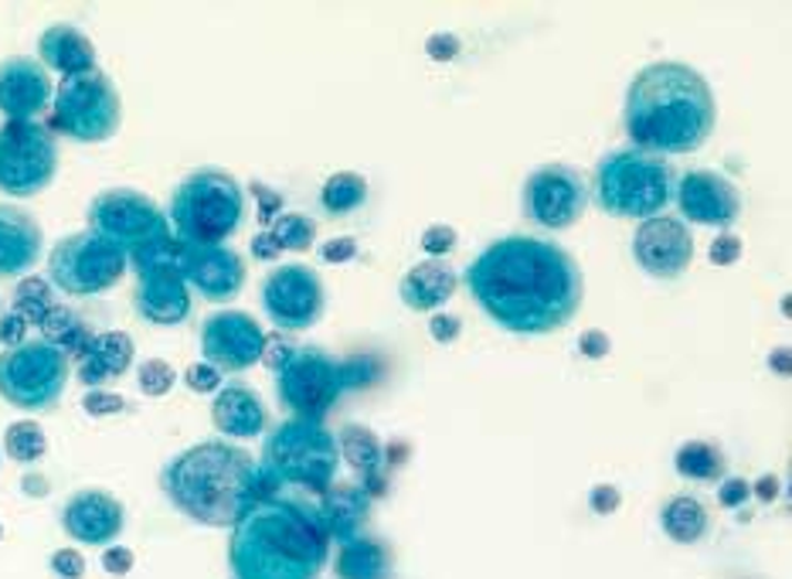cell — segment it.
<instances>
[{"label":"cell","instance_id":"cell-1","mask_svg":"<svg viewBox=\"0 0 792 579\" xmlns=\"http://www.w3.org/2000/svg\"><path fill=\"white\" fill-rule=\"evenodd\" d=\"M466 287L500 328L514 334L565 328L585 290L575 259L534 236H510L487 246L466 270Z\"/></svg>","mask_w":792,"mask_h":579},{"label":"cell","instance_id":"cell-2","mask_svg":"<svg viewBox=\"0 0 792 579\" xmlns=\"http://www.w3.org/2000/svg\"><path fill=\"white\" fill-rule=\"evenodd\" d=\"M715 96L701 72L680 62L646 65L626 93L623 123L636 151L690 154L715 130Z\"/></svg>","mask_w":792,"mask_h":579},{"label":"cell","instance_id":"cell-3","mask_svg":"<svg viewBox=\"0 0 792 579\" xmlns=\"http://www.w3.org/2000/svg\"><path fill=\"white\" fill-rule=\"evenodd\" d=\"M327 552L331 536L320 515L272 495L236 521L228 562L236 579H316Z\"/></svg>","mask_w":792,"mask_h":579},{"label":"cell","instance_id":"cell-4","mask_svg":"<svg viewBox=\"0 0 792 579\" xmlns=\"http://www.w3.org/2000/svg\"><path fill=\"white\" fill-rule=\"evenodd\" d=\"M275 477L265 467L231 447V443L211 440L177 454L164 467V492L167 498L201 525L225 528L236 525L256 502L272 498Z\"/></svg>","mask_w":792,"mask_h":579},{"label":"cell","instance_id":"cell-5","mask_svg":"<svg viewBox=\"0 0 792 579\" xmlns=\"http://www.w3.org/2000/svg\"><path fill=\"white\" fill-rule=\"evenodd\" d=\"M246 215V195L228 170L205 167L184 177L170 198L177 239L188 246H221L236 236Z\"/></svg>","mask_w":792,"mask_h":579},{"label":"cell","instance_id":"cell-6","mask_svg":"<svg viewBox=\"0 0 792 579\" xmlns=\"http://www.w3.org/2000/svg\"><path fill=\"white\" fill-rule=\"evenodd\" d=\"M670 167L646 151H616L595 167V201L619 218H654L670 201Z\"/></svg>","mask_w":792,"mask_h":579},{"label":"cell","instance_id":"cell-7","mask_svg":"<svg viewBox=\"0 0 792 579\" xmlns=\"http://www.w3.org/2000/svg\"><path fill=\"white\" fill-rule=\"evenodd\" d=\"M265 471L275 480H290L323 495L334 487L337 474V440L320 420H286L265 440Z\"/></svg>","mask_w":792,"mask_h":579},{"label":"cell","instance_id":"cell-8","mask_svg":"<svg viewBox=\"0 0 792 579\" xmlns=\"http://www.w3.org/2000/svg\"><path fill=\"white\" fill-rule=\"evenodd\" d=\"M69 382V359L44 341H21L0 354V395L14 410L44 413L52 410Z\"/></svg>","mask_w":792,"mask_h":579},{"label":"cell","instance_id":"cell-9","mask_svg":"<svg viewBox=\"0 0 792 579\" xmlns=\"http://www.w3.org/2000/svg\"><path fill=\"white\" fill-rule=\"evenodd\" d=\"M119 116H123V103L106 72L88 69V72L62 79L55 93V120L69 137L82 144L110 141L119 130Z\"/></svg>","mask_w":792,"mask_h":579},{"label":"cell","instance_id":"cell-10","mask_svg":"<svg viewBox=\"0 0 792 579\" xmlns=\"http://www.w3.org/2000/svg\"><path fill=\"white\" fill-rule=\"evenodd\" d=\"M59 170V147L52 133L31 120H8L0 126V192L31 198L52 185Z\"/></svg>","mask_w":792,"mask_h":579},{"label":"cell","instance_id":"cell-11","mask_svg":"<svg viewBox=\"0 0 792 579\" xmlns=\"http://www.w3.org/2000/svg\"><path fill=\"white\" fill-rule=\"evenodd\" d=\"M126 273V252L96 232H75L49 256V277L72 297H88L116 287Z\"/></svg>","mask_w":792,"mask_h":579},{"label":"cell","instance_id":"cell-12","mask_svg":"<svg viewBox=\"0 0 792 579\" xmlns=\"http://www.w3.org/2000/svg\"><path fill=\"white\" fill-rule=\"evenodd\" d=\"M92 232L110 239L123 252H136L157 239L170 236V221L154 198L133 188H110L88 208Z\"/></svg>","mask_w":792,"mask_h":579},{"label":"cell","instance_id":"cell-13","mask_svg":"<svg viewBox=\"0 0 792 579\" xmlns=\"http://www.w3.org/2000/svg\"><path fill=\"white\" fill-rule=\"evenodd\" d=\"M344 392V369L316 348H296L279 369V399L303 420H320Z\"/></svg>","mask_w":792,"mask_h":579},{"label":"cell","instance_id":"cell-14","mask_svg":"<svg viewBox=\"0 0 792 579\" xmlns=\"http://www.w3.org/2000/svg\"><path fill=\"white\" fill-rule=\"evenodd\" d=\"M524 205L541 229H569L582 218V211L588 205V188L575 167L548 164L528 177Z\"/></svg>","mask_w":792,"mask_h":579},{"label":"cell","instance_id":"cell-15","mask_svg":"<svg viewBox=\"0 0 792 579\" xmlns=\"http://www.w3.org/2000/svg\"><path fill=\"white\" fill-rule=\"evenodd\" d=\"M262 307L283 331H303L316 324L323 310V283L310 266H279L262 283Z\"/></svg>","mask_w":792,"mask_h":579},{"label":"cell","instance_id":"cell-16","mask_svg":"<svg viewBox=\"0 0 792 579\" xmlns=\"http://www.w3.org/2000/svg\"><path fill=\"white\" fill-rule=\"evenodd\" d=\"M265 334L262 328L242 314V310H221L211 314L201 328V351L218 372H246L262 359Z\"/></svg>","mask_w":792,"mask_h":579},{"label":"cell","instance_id":"cell-17","mask_svg":"<svg viewBox=\"0 0 792 579\" xmlns=\"http://www.w3.org/2000/svg\"><path fill=\"white\" fill-rule=\"evenodd\" d=\"M180 242V239H177ZM177 273L184 283H191L205 300H231L246 283V262L228 246H188L177 249Z\"/></svg>","mask_w":792,"mask_h":579},{"label":"cell","instance_id":"cell-18","mask_svg":"<svg viewBox=\"0 0 792 579\" xmlns=\"http://www.w3.org/2000/svg\"><path fill=\"white\" fill-rule=\"evenodd\" d=\"M633 252H636V259H639V266L646 273L674 280L687 270L690 259H694V239H690V229L684 226L680 218L654 215L636 229Z\"/></svg>","mask_w":792,"mask_h":579},{"label":"cell","instance_id":"cell-19","mask_svg":"<svg viewBox=\"0 0 792 579\" xmlns=\"http://www.w3.org/2000/svg\"><path fill=\"white\" fill-rule=\"evenodd\" d=\"M680 215L697 226H731L741 215V198L728 177L715 170H687L677 188Z\"/></svg>","mask_w":792,"mask_h":579},{"label":"cell","instance_id":"cell-20","mask_svg":"<svg viewBox=\"0 0 792 579\" xmlns=\"http://www.w3.org/2000/svg\"><path fill=\"white\" fill-rule=\"evenodd\" d=\"M52 100V82L34 59L14 55L0 62V113L8 120H31Z\"/></svg>","mask_w":792,"mask_h":579},{"label":"cell","instance_id":"cell-21","mask_svg":"<svg viewBox=\"0 0 792 579\" xmlns=\"http://www.w3.org/2000/svg\"><path fill=\"white\" fill-rule=\"evenodd\" d=\"M62 521L75 542L106 546L123 531V505L106 492H79L65 505Z\"/></svg>","mask_w":792,"mask_h":579},{"label":"cell","instance_id":"cell-22","mask_svg":"<svg viewBox=\"0 0 792 579\" xmlns=\"http://www.w3.org/2000/svg\"><path fill=\"white\" fill-rule=\"evenodd\" d=\"M136 310L150 324H160V328L180 324L184 318L191 314L188 283L180 280L177 270L144 273V277H139V287H136Z\"/></svg>","mask_w":792,"mask_h":579},{"label":"cell","instance_id":"cell-23","mask_svg":"<svg viewBox=\"0 0 792 579\" xmlns=\"http://www.w3.org/2000/svg\"><path fill=\"white\" fill-rule=\"evenodd\" d=\"M41 256V226L21 208L0 205V280L21 277Z\"/></svg>","mask_w":792,"mask_h":579},{"label":"cell","instance_id":"cell-24","mask_svg":"<svg viewBox=\"0 0 792 579\" xmlns=\"http://www.w3.org/2000/svg\"><path fill=\"white\" fill-rule=\"evenodd\" d=\"M38 55L49 69L65 72V79L96 69V49H92V41L72 24H52L44 31L38 38Z\"/></svg>","mask_w":792,"mask_h":579},{"label":"cell","instance_id":"cell-25","mask_svg":"<svg viewBox=\"0 0 792 579\" xmlns=\"http://www.w3.org/2000/svg\"><path fill=\"white\" fill-rule=\"evenodd\" d=\"M367 508H371V498L364 487L337 484V487H327V492H323L316 515L331 539L337 536V542H351V539H357V528L364 525Z\"/></svg>","mask_w":792,"mask_h":579},{"label":"cell","instance_id":"cell-26","mask_svg":"<svg viewBox=\"0 0 792 579\" xmlns=\"http://www.w3.org/2000/svg\"><path fill=\"white\" fill-rule=\"evenodd\" d=\"M211 420H215V426H218L221 433L249 440V436L262 433V426H265V410H262L259 395H256L252 389H246V385H228V389H221L218 399H215Z\"/></svg>","mask_w":792,"mask_h":579},{"label":"cell","instance_id":"cell-27","mask_svg":"<svg viewBox=\"0 0 792 579\" xmlns=\"http://www.w3.org/2000/svg\"><path fill=\"white\" fill-rule=\"evenodd\" d=\"M133 362V338L123 331H106L96 334L88 344V351L79 362V379L85 385H103L110 379H119Z\"/></svg>","mask_w":792,"mask_h":579},{"label":"cell","instance_id":"cell-28","mask_svg":"<svg viewBox=\"0 0 792 579\" xmlns=\"http://www.w3.org/2000/svg\"><path fill=\"white\" fill-rule=\"evenodd\" d=\"M452 293H456V273L439 259L411 266V270L405 273V280H402V300L411 310H436Z\"/></svg>","mask_w":792,"mask_h":579},{"label":"cell","instance_id":"cell-29","mask_svg":"<svg viewBox=\"0 0 792 579\" xmlns=\"http://www.w3.org/2000/svg\"><path fill=\"white\" fill-rule=\"evenodd\" d=\"M341 454H344V461L357 474H364L367 498L385 492V480H382V443H378L375 433L364 430V426H344L341 430Z\"/></svg>","mask_w":792,"mask_h":579},{"label":"cell","instance_id":"cell-30","mask_svg":"<svg viewBox=\"0 0 792 579\" xmlns=\"http://www.w3.org/2000/svg\"><path fill=\"white\" fill-rule=\"evenodd\" d=\"M388 572V549L375 539H351L341 542L337 552V576L341 579H385Z\"/></svg>","mask_w":792,"mask_h":579},{"label":"cell","instance_id":"cell-31","mask_svg":"<svg viewBox=\"0 0 792 579\" xmlns=\"http://www.w3.org/2000/svg\"><path fill=\"white\" fill-rule=\"evenodd\" d=\"M41 334H44V344H52V348H59L65 359L69 354H82L88 351V344H92V334H88V328L79 321V314H72L69 307H52L49 314L41 318Z\"/></svg>","mask_w":792,"mask_h":579},{"label":"cell","instance_id":"cell-32","mask_svg":"<svg viewBox=\"0 0 792 579\" xmlns=\"http://www.w3.org/2000/svg\"><path fill=\"white\" fill-rule=\"evenodd\" d=\"M664 528H667V536L674 542L690 546V542H697L708 531V511H705V505L697 502V498L680 495V498H674L664 508Z\"/></svg>","mask_w":792,"mask_h":579},{"label":"cell","instance_id":"cell-33","mask_svg":"<svg viewBox=\"0 0 792 579\" xmlns=\"http://www.w3.org/2000/svg\"><path fill=\"white\" fill-rule=\"evenodd\" d=\"M367 198V182L354 170H341L334 177H327V185L320 192V201L331 215H347V211H357Z\"/></svg>","mask_w":792,"mask_h":579},{"label":"cell","instance_id":"cell-34","mask_svg":"<svg viewBox=\"0 0 792 579\" xmlns=\"http://www.w3.org/2000/svg\"><path fill=\"white\" fill-rule=\"evenodd\" d=\"M677 471H680V477H690V480H715L725 471V457L711 447V443L690 440L677 451Z\"/></svg>","mask_w":792,"mask_h":579},{"label":"cell","instance_id":"cell-35","mask_svg":"<svg viewBox=\"0 0 792 579\" xmlns=\"http://www.w3.org/2000/svg\"><path fill=\"white\" fill-rule=\"evenodd\" d=\"M4 451L11 454V461L18 464H34L44 457V451H49V440H44V430L38 423H11L8 426V436H4Z\"/></svg>","mask_w":792,"mask_h":579},{"label":"cell","instance_id":"cell-36","mask_svg":"<svg viewBox=\"0 0 792 579\" xmlns=\"http://www.w3.org/2000/svg\"><path fill=\"white\" fill-rule=\"evenodd\" d=\"M269 236L275 239L279 252H283V249H290V252H303V249H310V242L316 239V221L306 218V215H300V211L279 215V218L272 221Z\"/></svg>","mask_w":792,"mask_h":579},{"label":"cell","instance_id":"cell-37","mask_svg":"<svg viewBox=\"0 0 792 579\" xmlns=\"http://www.w3.org/2000/svg\"><path fill=\"white\" fill-rule=\"evenodd\" d=\"M55 303H52V290L44 280L38 277H28L18 293H14V314L24 321V324H41V318L49 314Z\"/></svg>","mask_w":792,"mask_h":579},{"label":"cell","instance_id":"cell-38","mask_svg":"<svg viewBox=\"0 0 792 579\" xmlns=\"http://www.w3.org/2000/svg\"><path fill=\"white\" fill-rule=\"evenodd\" d=\"M136 379H139V392L144 395H167L170 389H174V369L167 365V362H160V359H150V362H144L139 365V372H136Z\"/></svg>","mask_w":792,"mask_h":579},{"label":"cell","instance_id":"cell-39","mask_svg":"<svg viewBox=\"0 0 792 579\" xmlns=\"http://www.w3.org/2000/svg\"><path fill=\"white\" fill-rule=\"evenodd\" d=\"M82 410H85L88 416H116V413L126 410V403H123L119 395H113V392H88V395L82 399Z\"/></svg>","mask_w":792,"mask_h":579},{"label":"cell","instance_id":"cell-40","mask_svg":"<svg viewBox=\"0 0 792 579\" xmlns=\"http://www.w3.org/2000/svg\"><path fill=\"white\" fill-rule=\"evenodd\" d=\"M293 351H296V348H293L290 341H283V334H272V338H265V344H262V362L279 372V369L286 365V359H290Z\"/></svg>","mask_w":792,"mask_h":579},{"label":"cell","instance_id":"cell-41","mask_svg":"<svg viewBox=\"0 0 792 579\" xmlns=\"http://www.w3.org/2000/svg\"><path fill=\"white\" fill-rule=\"evenodd\" d=\"M184 382H188V389H195V392H215L221 385V372L211 369L208 362L205 365H191L188 372H184Z\"/></svg>","mask_w":792,"mask_h":579},{"label":"cell","instance_id":"cell-42","mask_svg":"<svg viewBox=\"0 0 792 579\" xmlns=\"http://www.w3.org/2000/svg\"><path fill=\"white\" fill-rule=\"evenodd\" d=\"M708 259L715 262V266H731V262H738L741 259V239L738 236H718V242H711V249H708Z\"/></svg>","mask_w":792,"mask_h":579},{"label":"cell","instance_id":"cell-43","mask_svg":"<svg viewBox=\"0 0 792 579\" xmlns=\"http://www.w3.org/2000/svg\"><path fill=\"white\" fill-rule=\"evenodd\" d=\"M619 502H623V495H619L616 484H598V487H592L588 505H592L595 515H613V511L619 508Z\"/></svg>","mask_w":792,"mask_h":579},{"label":"cell","instance_id":"cell-44","mask_svg":"<svg viewBox=\"0 0 792 579\" xmlns=\"http://www.w3.org/2000/svg\"><path fill=\"white\" fill-rule=\"evenodd\" d=\"M452 246H456V232L449 226H433V229L423 232V249L433 252V256H446Z\"/></svg>","mask_w":792,"mask_h":579},{"label":"cell","instance_id":"cell-45","mask_svg":"<svg viewBox=\"0 0 792 579\" xmlns=\"http://www.w3.org/2000/svg\"><path fill=\"white\" fill-rule=\"evenodd\" d=\"M52 569H55L62 579H79V576L85 572V559H82L75 549H59V552L52 556Z\"/></svg>","mask_w":792,"mask_h":579},{"label":"cell","instance_id":"cell-46","mask_svg":"<svg viewBox=\"0 0 792 579\" xmlns=\"http://www.w3.org/2000/svg\"><path fill=\"white\" fill-rule=\"evenodd\" d=\"M320 256H323V262H351L357 256V242L351 236L331 239V242H323Z\"/></svg>","mask_w":792,"mask_h":579},{"label":"cell","instance_id":"cell-47","mask_svg":"<svg viewBox=\"0 0 792 579\" xmlns=\"http://www.w3.org/2000/svg\"><path fill=\"white\" fill-rule=\"evenodd\" d=\"M749 495H752V484H744L741 477H728V480L721 484V492H718V498H721L725 508L744 505V498H749Z\"/></svg>","mask_w":792,"mask_h":579},{"label":"cell","instance_id":"cell-48","mask_svg":"<svg viewBox=\"0 0 792 579\" xmlns=\"http://www.w3.org/2000/svg\"><path fill=\"white\" fill-rule=\"evenodd\" d=\"M426 52L436 59V62H452L459 55V41L452 34H433L426 41Z\"/></svg>","mask_w":792,"mask_h":579},{"label":"cell","instance_id":"cell-49","mask_svg":"<svg viewBox=\"0 0 792 579\" xmlns=\"http://www.w3.org/2000/svg\"><path fill=\"white\" fill-rule=\"evenodd\" d=\"M579 351L585 354V359H605V354H609V338H605L602 331H585L579 338Z\"/></svg>","mask_w":792,"mask_h":579},{"label":"cell","instance_id":"cell-50","mask_svg":"<svg viewBox=\"0 0 792 579\" xmlns=\"http://www.w3.org/2000/svg\"><path fill=\"white\" fill-rule=\"evenodd\" d=\"M103 566H106V572H113V576H126V572L133 569V552L123 549V546H113V549L103 552Z\"/></svg>","mask_w":792,"mask_h":579},{"label":"cell","instance_id":"cell-51","mask_svg":"<svg viewBox=\"0 0 792 579\" xmlns=\"http://www.w3.org/2000/svg\"><path fill=\"white\" fill-rule=\"evenodd\" d=\"M429 334H433L439 344H446V341H456V338H459V318L436 314V318L429 321Z\"/></svg>","mask_w":792,"mask_h":579},{"label":"cell","instance_id":"cell-52","mask_svg":"<svg viewBox=\"0 0 792 579\" xmlns=\"http://www.w3.org/2000/svg\"><path fill=\"white\" fill-rule=\"evenodd\" d=\"M252 195L259 198V218L265 221V226H269V221H275V208L283 205V201H279V195H272L265 185H252Z\"/></svg>","mask_w":792,"mask_h":579},{"label":"cell","instance_id":"cell-53","mask_svg":"<svg viewBox=\"0 0 792 579\" xmlns=\"http://www.w3.org/2000/svg\"><path fill=\"white\" fill-rule=\"evenodd\" d=\"M24 328H28V324H24L18 314H8L4 321H0V341L11 344V348H18L21 338H24Z\"/></svg>","mask_w":792,"mask_h":579},{"label":"cell","instance_id":"cell-54","mask_svg":"<svg viewBox=\"0 0 792 579\" xmlns=\"http://www.w3.org/2000/svg\"><path fill=\"white\" fill-rule=\"evenodd\" d=\"M252 252H256V259H275L279 256V246H275V239L269 236V232H262V236H256V242H252Z\"/></svg>","mask_w":792,"mask_h":579},{"label":"cell","instance_id":"cell-55","mask_svg":"<svg viewBox=\"0 0 792 579\" xmlns=\"http://www.w3.org/2000/svg\"><path fill=\"white\" fill-rule=\"evenodd\" d=\"M755 495H759L762 502H772V498H779V480H775V477H762V480L755 484Z\"/></svg>","mask_w":792,"mask_h":579},{"label":"cell","instance_id":"cell-56","mask_svg":"<svg viewBox=\"0 0 792 579\" xmlns=\"http://www.w3.org/2000/svg\"><path fill=\"white\" fill-rule=\"evenodd\" d=\"M769 365H772L779 375H789V348H779L772 359H769Z\"/></svg>","mask_w":792,"mask_h":579},{"label":"cell","instance_id":"cell-57","mask_svg":"<svg viewBox=\"0 0 792 579\" xmlns=\"http://www.w3.org/2000/svg\"><path fill=\"white\" fill-rule=\"evenodd\" d=\"M0 539H4V528H0Z\"/></svg>","mask_w":792,"mask_h":579}]
</instances>
